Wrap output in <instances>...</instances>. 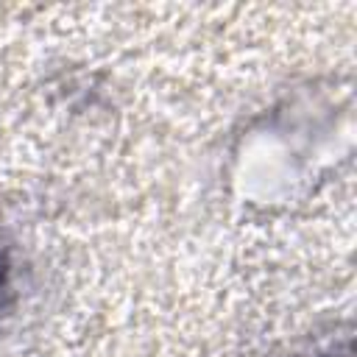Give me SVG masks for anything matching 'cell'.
<instances>
[{
  "instance_id": "cell-1",
  "label": "cell",
  "mask_w": 357,
  "mask_h": 357,
  "mask_svg": "<svg viewBox=\"0 0 357 357\" xmlns=\"http://www.w3.org/2000/svg\"><path fill=\"white\" fill-rule=\"evenodd\" d=\"M3 271H6V257H3V245H0V279H3Z\"/></svg>"
}]
</instances>
